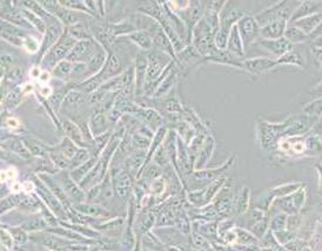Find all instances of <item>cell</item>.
<instances>
[{"label": "cell", "instance_id": "cell-40", "mask_svg": "<svg viewBox=\"0 0 322 251\" xmlns=\"http://www.w3.org/2000/svg\"><path fill=\"white\" fill-rule=\"evenodd\" d=\"M320 66H321V73H322V62L320 63Z\"/></svg>", "mask_w": 322, "mask_h": 251}, {"label": "cell", "instance_id": "cell-19", "mask_svg": "<svg viewBox=\"0 0 322 251\" xmlns=\"http://www.w3.org/2000/svg\"><path fill=\"white\" fill-rule=\"evenodd\" d=\"M302 113L312 116V118L319 119L322 115V96L316 97V99L310 101L309 103H307L302 108Z\"/></svg>", "mask_w": 322, "mask_h": 251}, {"label": "cell", "instance_id": "cell-38", "mask_svg": "<svg viewBox=\"0 0 322 251\" xmlns=\"http://www.w3.org/2000/svg\"><path fill=\"white\" fill-rule=\"evenodd\" d=\"M39 74H41L40 72H39V69L38 68H33V70H31V76L33 77V78H37V77H40Z\"/></svg>", "mask_w": 322, "mask_h": 251}, {"label": "cell", "instance_id": "cell-16", "mask_svg": "<svg viewBox=\"0 0 322 251\" xmlns=\"http://www.w3.org/2000/svg\"><path fill=\"white\" fill-rule=\"evenodd\" d=\"M284 38H286L292 45H298L306 43L309 40V37L305 32L301 31L300 28L297 27L294 24H288L286 32H284Z\"/></svg>", "mask_w": 322, "mask_h": 251}, {"label": "cell", "instance_id": "cell-21", "mask_svg": "<svg viewBox=\"0 0 322 251\" xmlns=\"http://www.w3.org/2000/svg\"><path fill=\"white\" fill-rule=\"evenodd\" d=\"M105 60H106V58H105L104 52H99V53H96L94 57L91 58V61H89V63H88L89 73H95L96 70H99L101 68V66L104 65ZM88 70H87V73H88Z\"/></svg>", "mask_w": 322, "mask_h": 251}, {"label": "cell", "instance_id": "cell-3", "mask_svg": "<svg viewBox=\"0 0 322 251\" xmlns=\"http://www.w3.org/2000/svg\"><path fill=\"white\" fill-rule=\"evenodd\" d=\"M246 16L241 9L235 7L233 3H226L223 9L219 14L220 19V29L230 33L233 26H235L239 22V20Z\"/></svg>", "mask_w": 322, "mask_h": 251}, {"label": "cell", "instance_id": "cell-17", "mask_svg": "<svg viewBox=\"0 0 322 251\" xmlns=\"http://www.w3.org/2000/svg\"><path fill=\"white\" fill-rule=\"evenodd\" d=\"M136 80H137V91H138V94H139L142 86H144V82H145V77H146V69L148 68V61L147 59H146L144 55L142 54H139L137 58V61H136Z\"/></svg>", "mask_w": 322, "mask_h": 251}, {"label": "cell", "instance_id": "cell-27", "mask_svg": "<svg viewBox=\"0 0 322 251\" xmlns=\"http://www.w3.org/2000/svg\"><path fill=\"white\" fill-rule=\"evenodd\" d=\"M22 45H24V47L29 53H35V52L39 50V43L35 38H26Z\"/></svg>", "mask_w": 322, "mask_h": 251}, {"label": "cell", "instance_id": "cell-10", "mask_svg": "<svg viewBox=\"0 0 322 251\" xmlns=\"http://www.w3.org/2000/svg\"><path fill=\"white\" fill-rule=\"evenodd\" d=\"M93 52H94V45L89 40H81L70 52L69 58L71 60H85L89 57H94L92 55Z\"/></svg>", "mask_w": 322, "mask_h": 251}, {"label": "cell", "instance_id": "cell-11", "mask_svg": "<svg viewBox=\"0 0 322 251\" xmlns=\"http://www.w3.org/2000/svg\"><path fill=\"white\" fill-rule=\"evenodd\" d=\"M165 62H168V60H165V57L159 53H151L148 57V69H147V80L152 82L159 77L161 69L165 67Z\"/></svg>", "mask_w": 322, "mask_h": 251}, {"label": "cell", "instance_id": "cell-33", "mask_svg": "<svg viewBox=\"0 0 322 251\" xmlns=\"http://www.w3.org/2000/svg\"><path fill=\"white\" fill-rule=\"evenodd\" d=\"M310 47L313 48H321L322 47V35L319 38L314 39L313 41H310Z\"/></svg>", "mask_w": 322, "mask_h": 251}, {"label": "cell", "instance_id": "cell-6", "mask_svg": "<svg viewBox=\"0 0 322 251\" xmlns=\"http://www.w3.org/2000/svg\"><path fill=\"white\" fill-rule=\"evenodd\" d=\"M321 6L322 2H317V0H306V2H301L300 5L298 6V9L295 10V12L292 16L291 20L288 24H293V22L302 19V18L313 16L315 13L321 12Z\"/></svg>", "mask_w": 322, "mask_h": 251}, {"label": "cell", "instance_id": "cell-30", "mask_svg": "<svg viewBox=\"0 0 322 251\" xmlns=\"http://www.w3.org/2000/svg\"><path fill=\"white\" fill-rule=\"evenodd\" d=\"M167 108L170 111H178V110H180V104H179V101L171 99V100L167 101Z\"/></svg>", "mask_w": 322, "mask_h": 251}, {"label": "cell", "instance_id": "cell-8", "mask_svg": "<svg viewBox=\"0 0 322 251\" xmlns=\"http://www.w3.org/2000/svg\"><path fill=\"white\" fill-rule=\"evenodd\" d=\"M205 60L212 62L220 63V65H226V66H233L237 68L243 69V61H240L238 57H235L234 54H232L231 52L226 51H216L215 53H213L208 57H205Z\"/></svg>", "mask_w": 322, "mask_h": 251}, {"label": "cell", "instance_id": "cell-13", "mask_svg": "<svg viewBox=\"0 0 322 251\" xmlns=\"http://www.w3.org/2000/svg\"><path fill=\"white\" fill-rule=\"evenodd\" d=\"M76 44V40L71 37L63 34L61 37V39L58 41V44L55 45L53 50H52V57L54 60H59L65 57V55L69 53L71 50H73V45Z\"/></svg>", "mask_w": 322, "mask_h": 251}, {"label": "cell", "instance_id": "cell-24", "mask_svg": "<svg viewBox=\"0 0 322 251\" xmlns=\"http://www.w3.org/2000/svg\"><path fill=\"white\" fill-rule=\"evenodd\" d=\"M71 70H72V65H71V62L69 61H60L58 63L57 66L54 67V76L55 77H66L69 76V74L71 73Z\"/></svg>", "mask_w": 322, "mask_h": 251}, {"label": "cell", "instance_id": "cell-35", "mask_svg": "<svg viewBox=\"0 0 322 251\" xmlns=\"http://www.w3.org/2000/svg\"><path fill=\"white\" fill-rule=\"evenodd\" d=\"M39 78H40L41 82H47L48 80H50V74H48L47 72H44V73L40 74Z\"/></svg>", "mask_w": 322, "mask_h": 251}, {"label": "cell", "instance_id": "cell-39", "mask_svg": "<svg viewBox=\"0 0 322 251\" xmlns=\"http://www.w3.org/2000/svg\"><path fill=\"white\" fill-rule=\"evenodd\" d=\"M317 171H319L320 174V182H321V188H322V166H317Z\"/></svg>", "mask_w": 322, "mask_h": 251}, {"label": "cell", "instance_id": "cell-4", "mask_svg": "<svg viewBox=\"0 0 322 251\" xmlns=\"http://www.w3.org/2000/svg\"><path fill=\"white\" fill-rule=\"evenodd\" d=\"M276 65V60L273 58H252L243 61V69L250 74L261 76V74L267 73L269 70L274 69Z\"/></svg>", "mask_w": 322, "mask_h": 251}, {"label": "cell", "instance_id": "cell-37", "mask_svg": "<svg viewBox=\"0 0 322 251\" xmlns=\"http://www.w3.org/2000/svg\"><path fill=\"white\" fill-rule=\"evenodd\" d=\"M24 189L26 190V192H29V190L33 189V185L31 182H26L24 183Z\"/></svg>", "mask_w": 322, "mask_h": 251}, {"label": "cell", "instance_id": "cell-14", "mask_svg": "<svg viewBox=\"0 0 322 251\" xmlns=\"http://www.w3.org/2000/svg\"><path fill=\"white\" fill-rule=\"evenodd\" d=\"M276 65H288L299 67V68H303V67H305V59H303L301 52L292 50L289 52H287L286 54H283L281 58L276 59Z\"/></svg>", "mask_w": 322, "mask_h": 251}, {"label": "cell", "instance_id": "cell-9", "mask_svg": "<svg viewBox=\"0 0 322 251\" xmlns=\"http://www.w3.org/2000/svg\"><path fill=\"white\" fill-rule=\"evenodd\" d=\"M227 51L231 52L232 54H234L235 57L241 58L245 55V46H243L242 39L239 33L238 26L235 25L232 27L230 32V38H228V45H227Z\"/></svg>", "mask_w": 322, "mask_h": 251}, {"label": "cell", "instance_id": "cell-2", "mask_svg": "<svg viewBox=\"0 0 322 251\" xmlns=\"http://www.w3.org/2000/svg\"><path fill=\"white\" fill-rule=\"evenodd\" d=\"M239 33L242 39L243 46L245 48L249 46L250 44H253L254 41H256L257 38L260 37V25L257 24L255 17L250 16V14H246L245 17L241 18L237 24Z\"/></svg>", "mask_w": 322, "mask_h": 251}, {"label": "cell", "instance_id": "cell-7", "mask_svg": "<svg viewBox=\"0 0 322 251\" xmlns=\"http://www.w3.org/2000/svg\"><path fill=\"white\" fill-rule=\"evenodd\" d=\"M287 26L288 21L286 20H276L264 26V27H261L260 29L261 39L274 40L282 38V37H284V32H286Z\"/></svg>", "mask_w": 322, "mask_h": 251}, {"label": "cell", "instance_id": "cell-28", "mask_svg": "<svg viewBox=\"0 0 322 251\" xmlns=\"http://www.w3.org/2000/svg\"><path fill=\"white\" fill-rule=\"evenodd\" d=\"M70 32L71 34L76 37V38H87V37H86L87 33H86V29L82 25L72 26V27H70Z\"/></svg>", "mask_w": 322, "mask_h": 251}, {"label": "cell", "instance_id": "cell-20", "mask_svg": "<svg viewBox=\"0 0 322 251\" xmlns=\"http://www.w3.org/2000/svg\"><path fill=\"white\" fill-rule=\"evenodd\" d=\"M128 38L132 40L134 44H137L138 46L144 48V50H151L153 46L151 35L146 32H136L133 33V34H131Z\"/></svg>", "mask_w": 322, "mask_h": 251}, {"label": "cell", "instance_id": "cell-22", "mask_svg": "<svg viewBox=\"0 0 322 251\" xmlns=\"http://www.w3.org/2000/svg\"><path fill=\"white\" fill-rule=\"evenodd\" d=\"M59 33H60V29H59V26H57V25L51 26L50 29H48L47 33H46V37H45V43H44L45 48L50 47L51 45L54 43L55 39L58 38Z\"/></svg>", "mask_w": 322, "mask_h": 251}, {"label": "cell", "instance_id": "cell-1", "mask_svg": "<svg viewBox=\"0 0 322 251\" xmlns=\"http://www.w3.org/2000/svg\"><path fill=\"white\" fill-rule=\"evenodd\" d=\"M301 2H279L256 14L255 19L260 27L271 24L276 20H286L289 22L292 16L300 5Z\"/></svg>", "mask_w": 322, "mask_h": 251}, {"label": "cell", "instance_id": "cell-32", "mask_svg": "<svg viewBox=\"0 0 322 251\" xmlns=\"http://www.w3.org/2000/svg\"><path fill=\"white\" fill-rule=\"evenodd\" d=\"M314 130H315V135L319 136L322 142V122H316L315 125H314Z\"/></svg>", "mask_w": 322, "mask_h": 251}, {"label": "cell", "instance_id": "cell-5", "mask_svg": "<svg viewBox=\"0 0 322 251\" xmlns=\"http://www.w3.org/2000/svg\"><path fill=\"white\" fill-rule=\"evenodd\" d=\"M259 45L264 50L267 51L268 53H271L275 60L281 58L287 52L294 50V45H292L284 37L274 40L261 39L259 40Z\"/></svg>", "mask_w": 322, "mask_h": 251}, {"label": "cell", "instance_id": "cell-36", "mask_svg": "<svg viewBox=\"0 0 322 251\" xmlns=\"http://www.w3.org/2000/svg\"><path fill=\"white\" fill-rule=\"evenodd\" d=\"M41 93H43L45 96H48L50 94H52V89L50 87H44L41 88Z\"/></svg>", "mask_w": 322, "mask_h": 251}, {"label": "cell", "instance_id": "cell-25", "mask_svg": "<svg viewBox=\"0 0 322 251\" xmlns=\"http://www.w3.org/2000/svg\"><path fill=\"white\" fill-rule=\"evenodd\" d=\"M22 13L25 14V17L27 18L29 21L33 22V25H35L36 27L39 29V31H41V32L45 31V25H44L43 20H41V18H38L37 16H35V14L31 13V12H28V11H26V10L22 11Z\"/></svg>", "mask_w": 322, "mask_h": 251}, {"label": "cell", "instance_id": "cell-29", "mask_svg": "<svg viewBox=\"0 0 322 251\" xmlns=\"http://www.w3.org/2000/svg\"><path fill=\"white\" fill-rule=\"evenodd\" d=\"M310 52H312L313 57L316 59V61L321 63L322 62V47L321 48H313L310 47Z\"/></svg>", "mask_w": 322, "mask_h": 251}, {"label": "cell", "instance_id": "cell-18", "mask_svg": "<svg viewBox=\"0 0 322 251\" xmlns=\"http://www.w3.org/2000/svg\"><path fill=\"white\" fill-rule=\"evenodd\" d=\"M152 31H153V38H154V43L156 46H158L160 50L168 52V53H173V48H172L170 40H168L166 33L164 32L163 27H159V26L155 25L153 26Z\"/></svg>", "mask_w": 322, "mask_h": 251}, {"label": "cell", "instance_id": "cell-31", "mask_svg": "<svg viewBox=\"0 0 322 251\" xmlns=\"http://www.w3.org/2000/svg\"><path fill=\"white\" fill-rule=\"evenodd\" d=\"M310 94H314V95H316L317 97L319 96H322V80L319 82V84H317L315 87H314L312 91H310Z\"/></svg>", "mask_w": 322, "mask_h": 251}, {"label": "cell", "instance_id": "cell-15", "mask_svg": "<svg viewBox=\"0 0 322 251\" xmlns=\"http://www.w3.org/2000/svg\"><path fill=\"white\" fill-rule=\"evenodd\" d=\"M120 60H119V58L115 54H110V57L106 60V63H105L104 69L101 70L100 73V80H105V79L115 76V74L120 72Z\"/></svg>", "mask_w": 322, "mask_h": 251}, {"label": "cell", "instance_id": "cell-26", "mask_svg": "<svg viewBox=\"0 0 322 251\" xmlns=\"http://www.w3.org/2000/svg\"><path fill=\"white\" fill-rule=\"evenodd\" d=\"M300 227V219L298 215H291L287 217V223H286V229L293 232Z\"/></svg>", "mask_w": 322, "mask_h": 251}, {"label": "cell", "instance_id": "cell-23", "mask_svg": "<svg viewBox=\"0 0 322 251\" xmlns=\"http://www.w3.org/2000/svg\"><path fill=\"white\" fill-rule=\"evenodd\" d=\"M92 31L93 33H94L95 38L99 39L104 45L110 44V34H108L107 29H105L103 26L100 25L92 26Z\"/></svg>", "mask_w": 322, "mask_h": 251}, {"label": "cell", "instance_id": "cell-34", "mask_svg": "<svg viewBox=\"0 0 322 251\" xmlns=\"http://www.w3.org/2000/svg\"><path fill=\"white\" fill-rule=\"evenodd\" d=\"M7 125H9L10 127H14V128H16V127L19 126V122H18L17 119H9L7 120Z\"/></svg>", "mask_w": 322, "mask_h": 251}, {"label": "cell", "instance_id": "cell-12", "mask_svg": "<svg viewBox=\"0 0 322 251\" xmlns=\"http://www.w3.org/2000/svg\"><path fill=\"white\" fill-rule=\"evenodd\" d=\"M321 21H322V12L315 13L313 14V16H309L306 18H302V19L295 21L293 22V24L297 26V27L300 28L301 31L305 32L307 35H309L310 33H313L314 29L319 26Z\"/></svg>", "mask_w": 322, "mask_h": 251}]
</instances>
